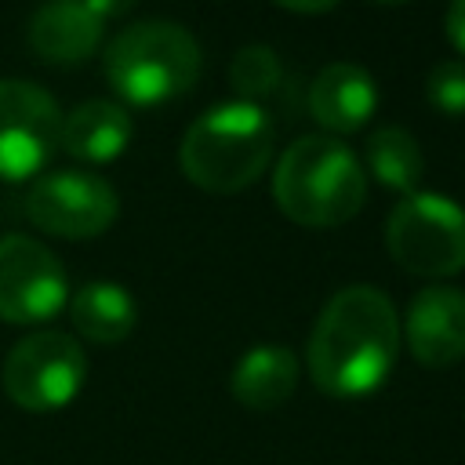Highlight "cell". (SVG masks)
<instances>
[{"label": "cell", "instance_id": "cell-1", "mask_svg": "<svg viewBox=\"0 0 465 465\" xmlns=\"http://www.w3.org/2000/svg\"><path fill=\"white\" fill-rule=\"evenodd\" d=\"M400 341L403 331L392 298L371 283H352L320 309L305 345V367L312 385L331 400H363L389 381Z\"/></svg>", "mask_w": 465, "mask_h": 465}, {"label": "cell", "instance_id": "cell-2", "mask_svg": "<svg viewBox=\"0 0 465 465\" xmlns=\"http://www.w3.org/2000/svg\"><path fill=\"white\" fill-rule=\"evenodd\" d=\"M272 200L302 229H334L367 203V171L334 134H302L272 167Z\"/></svg>", "mask_w": 465, "mask_h": 465}, {"label": "cell", "instance_id": "cell-3", "mask_svg": "<svg viewBox=\"0 0 465 465\" xmlns=\"http://www.w3.org/2000/svg\"><path fill=\"white\" fill-rule=\"evenodd\" d=\"M276 131L258 102H222L196 116L182 138V174L203 193H240L254 185L272 163Z\"/></svg>", "mask_w": 465, "mask_h": 465}, {"label": "cell", "instance_id": "cell-4", "mask_svg": "<svg viewBox=\"0 0 465 465\" xmlns=\"http://www.w3.org/2000/svg\"><path fill=\"white\" fill-rule=\"evenodd\" d=\"M196 36L167 18H145L120 29L102 54L109 87L131 105H163L189 94L200 80Z\"/></svg>", "mask_w": 465, "mask_h": 465}, {"label": "cell", "instance_id": "cell-5", "mask_svg": "<svg viewBox=\"0 0 465 465\" xmlns=\"http://www.w3.org/2000/svg\"><path fill=\"white\" fill-rule=\"evenodd\" d=\"M392 262L414 276L443 280L465 269V207L447 193H411L385 222Z\"/></svg>", "mask_w": 465, "mask_h": 465}, {"label": "cell", "instance_id": "cell-6", "mask_svg": "<svg viewBox=\"0 0 465 465\" xmlns=\"http://www.w3.org/2000/svg\"><path fill=\"white\" fill-rule=\"evenodd\" d=\"M0 381L7 400L22 411H62L80 396L87 381V356L65 331H33L7 349Z\"/></svg>", "mask_w": 465, "mask_h": 465}, {"label": "cell", "instance_id": "cell-7", "mask_svg": "<svg viewBox=\"0 0 465 465\" xmlns=\"http://www.w3.org/2000/svg\"><path fill=\"white\" fill-rule=\"evenodd\" d=\"M58 102L33 80H0V182L40 174L62 138Z\"/></svg>", "mask_w": 465, "mask_h": 465}, {"label": "cell", "instance_id": "cell-8", "mask_svg": "<svg viewBox=\"0 0 465 465\" xmlns=\"http://www.w3.org/2000/svg\"><path fill=\"white\" fill-rule=\"evenodd\" d=\"M120 214L116 189L91 171H51L40 174L25 193V218L62 240L102 236Z\"/></svg>", "mask_w": 465, "mask_h": 465}, {"label": "cell", "instance_id": "cell-9", "mask_svg": "<svg viewBox=\"0 0 465 465\" xmlns=\"http://www.w3.org/2000/svg\"><path fill=\"white\" fill-rule=\"evenodd\" d=\"M69 302V280L51 247L33 236H0V320L33 327L58 316Z\"/></svg>", "mask_w": 465, "mask_h": 465}, {"label": "cell", "instance_id": "cell-10", "mask_svg": "<svg viewBox=\"0 0 465 465\" xmlns=\"http://www.w3.org/2000/svg\"><path fill=\"white\" fill-rule=\"evenodd\" d=\"M400 331L421 367H454L465 356V291L447 283L421 287L411 298Z\"/></svg>", "mask_w": 465, "mask_h": 465}, {"label": "cell", "instance_id": "cell-11", "mask_svg": "<svg viewBox=\"0 0 465 465\" xmlns=\"http://www.w3.org/2000/svg\"><path fill=\"white\" fill-rule=\"evenodd\" d=\"M378 84L374 76L356 62H331L316 73L309 87V116L327 127L334 138L363 131L371 116L378 113Z\"/></svg>", "mask_w": 465, "mask_h": 465}, {"label": "cell", "instance_id": "cell-12", "mask_svg": "<svg viewBox=\"0 0 465 465\" xmlns=\"http://www.w3.org/2000/svg\"><path fill=\"white\" fill-rule=\"evenodd\" d=\"M102 29L84 0H44L29 18V47L51 65H80L98 51Z\"/></svg>", "mask_w": 465, "mask_h": 465}, {"label": "cell", "instance_id": "cell-13", "mask_svg": "<svg viewBox=\"0 0 465 465\" xmlns=\"http://www.w3.org/2000/svg\"><path fill=\"white\" fill-rule=\"evenodd\" d=\"M134 138V120L120 102L91 98L80 102L69 116H62V138L58 149L84 163H109L124 156V149Z\"/></svg>", "mask_w": 465, "mask_h": 465}, {"label": "cell", "instance_id": "cell-14", "mask_svg": "<svg viewBox=\"0 0 465 465\" xmlns=\"http://www.w3.org/2000/svg\"><path fill=\"white\" fill-rule=\"evenodd\" d=\"M294 389H298V356L276 341L247 349L229 374V392L247 411H272L287 403Z\"/></svg>", "mask_w": 465, "mask_h": 465}, {"label": "cell", "instance_id": "cell-15", "mask_svg": "<svg viewBox=\"0 0 465 465\" xmlns=\"http://www.w3.org/2000/svg\"><path fill=\"white\" fill-rule=\"evenodd\" d=\"M69 320L80 338L94 345H116L131 338L138 323V302L124 283L113 280H91L84 283L69 302Z\"/></svg>", "mask_w": 465, "mask_h": 465}, {"label": "cell", "instance_id": "cell-16", "mask_svg": "<svg viewBox=\"0 0 465 465\" xmlns=\"http://www.w3.org/2000/svg\"><path fill=\"white\" fill-rule=\"evenodd\" d=\"M360 163L371 178H378L385 189L403 193V196L418 193V185L425 178V156H421L418 138L407 127H392V124L371 131Z\"/></svg>", "mask_w": 465, "mask_h": 465}, {"label": "cell", "instance_id": "cell-17", "mask_svg": "<svg viewBox=\"0 0 465 465\" xmlns=\"http://www.w3.org/2000/svg\"><path fill=\"white\" fill-rule=\"evenodd\" d=\"M283 62L269 44H243L229 62V84L240 102H258L280 87Z\"/></svg>", "mask_w": 465, "mask_h": 465}, {"label": "cell", "instance_id": "cell-18", "mask_svg": "<svg viewBox=\"0 0 465 465\" xmlns=\"http://www.w3.org/2000/svg\"><path fill=\"white\" fill-rule=\"evenodd\" d=\"M425 98L436 113L458 120L465 116V58H443L425 76Z\"/></svg>", "mask_w": 465, "mask_h": 465}, {"label": "cell", "instance_id": "cell-19", "mask_svg": "<svg viewBox=\"0 0 465 465\" xmlns=\"http://www.w3.org/2000/svg\"><path fill=\"white\" fill-rule=\"evenodd\" d=\"M443 29H447V40L450 47L465 58V0H450L447 4V18H443Z\"/></svg>", "mask_w": 465, "mask_h": 465}, {"label": "cell", "instance_id": "cell-20", "mask_svg": "<svg viewBox=\"0 0 465 465\" xmlns=\"http://www.w3.org/2000/svg\"><path fill=\"white\" fill-rule=\"evenodd\" d=\"M87 4V11L94 15V18H102V22H109V18H120V15H127L138 0H84Z\"/></svg>", "mask_w": 465, "mask_h": 465}, {"label": "cell", "instance_id": "cell-21", "mask_svg": "<svg viewBox=\"0 0 465 465\" xmlns=\"http://www.w3.org/2000/svg\"><path fill=\"white\" fill-rule=\"evenodd\" d=\"M276 7H287V11H298V15H323L331 7H338V0H272Z\"/></svg>", "mask_w": 465, "mask_h": 465}, {"label": "cell", "instance_id": "cell-22", "mask_svg": "<svg viewBox=\"0 0 465 465\" xmlns=\"http://www.w3.org/2000/svg\"><path fill=\"white\" fill-rule=\"evenodd\" d=\"M371 4H381V7H400V4H411V0H371Z\"/></svg>", "mask_w": 465, "mask_h": 465}]
</instances>
